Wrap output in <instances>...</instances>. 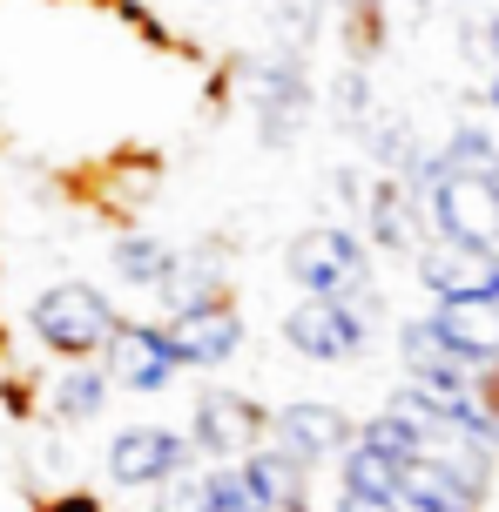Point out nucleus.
Wrapping results in <instances>:
<instances>
[{"label": "nucleus", "instance_id": "1", "mask_svg": "<svg viewBox=\"0 0 499 512\" xmlns=\"http://www.w3.org/2000/svg\"><path fill=\"white\" fill-rule=\"evenodd\" d=\"M284 270L304 297H344V304H365L378 310V250L365 243L358 223L344 216H324L304 236H290Z\"/></svg>", "mask_w": 499, "mask_h": 512}, {"label": "nucleus", "instance_id": "2", "mask_svg": "<svg viewBox=\"0 0 499 512\" xmlns=\"http://www.w3.org/2000/svg\"><path fill=\"white\" fill-rule=\"evenodd\" d=\"M122 324V310L108 304L95 283L81 277H61V283H41L34 297H27V337L48 351V358H102L108 337Z\"/></svg>", "mask_w": 499, "mask_h": 512}, {"label": "nucleus", "instance_id": "3", "mask_svg": "<svg viewBox=\"0 0 499 512\" xmlns=\"http://www.w3.org/2000/svg\"><path fill=\"white\" fill-rule=\"evenodd\" d=\"M277 337H284L290 358L304 364H358L378 344V310L344 304V297H297L277 317Z\"/></svg>", "mask_w": 499, "mask_h": 512}, {"label": "nucleus", "instance_id": "4", "mask_svg": "<svg viewBox=\"0 0 499 512\" xmlns=\"http://www.w3.org/2000/svg\"><path fill=\"white\" fill-rule=\"evenodd\" d=\"M243 95H250L263 149H290V142L311 128V108H317L304 48H277V54H263V61H250V68H243Z\"/></svg>", "mask_w": 499, "mask_h": 512}, {"label": "nucleus", "instance_id": "5", "mask_svg": "<svg viewBox=\"0 0 499 512\" xmlns=\"http://www.w3.org/2000/svg\"><path fill=\"white\" fill-rule=\"evenodd\" d=\"M183 465H196L189 425L142 418V425H122V432L102 445V472H108V486H122V492H156L162 479H176Z\"/></svg>", "mask_w": 499, "mask_h": 512}, {"label": "nucleus", "instance_id": "6", "mask_svg": "<svg viewBox=\"0 0 499 512\" xmlns=\"http://www.w3.org/2000/svg\"><path fill=\"white\" fill-rule=\"evenodd\" d=\"M425 223L446 243L499 250V169H446L425 196Z\"/></svg>", "mask_w": 499, "mask_h": 512}, {"label": "nucleus", "instance_id": "7", "mask_svg": "<svg viewBox=\"0 0 499 512\" xmlns=\"http://www.w3.org/2000/svg\"><path fill=\"white\" fill-rule=\"evenodd\" d=\"M270 438V405H257L250 391H196V411H189V445L203 465L243 459Z\"/></svg>", "mask_w": 499, "mask_h": 512}, {"label": "nucleus", "instance_id": "8", "mask_svg": "<svg viewBox=\"0 0 499 512\" xmlns=\"http://www.w3.org/2000/svg\"><path fill=\"white\" fill-rule=\"evenodd\" d=\"M102 364H108V378H115V391H135V398H162L169 384L183 378V358H176L162 317H122Z\"/></svg>", "mask_w": 499, "mask_h": 512}, {"label": "nucleus", "instance_id": "9", "mask_svg": "<svg viewBox=\"0 0 499 512\" xmlns=\"http://www.w3.org/2000/svg\"><path fill=\"white\" fill-rule=\"evenodd\" d=\"M358 438V418L331 398H284V405H270V445H284L290 459L317 465H338L344 445Z\"/></svg>", "mask_w": 499, "mask_h": 512}, {"label": "nucleus", "instance_id": "10", "mask_svg": "<svg viewBox=\"0 0 499 512\" xmlns=\"http://www.w3.org/2000/svg\"><path fill=\"white\" fill-rule=\"evenodd\" d=\"M169 324V344H176V358L183 371H223V364H237L243 351V310L230 297H210V304H189L176 317H162Z\"/></svg>", "mask_w": 499, "mask_h": 512}, {"label": "nucleus", "instance_id": "11", "mask_svg": "<svg viewBox=\"0 0 499 512\" xmlns=\"http://www.w3.org/2000/svg\"><path fill=\"white\" fill-rule=\"evenodd\" d=\"M412 283L425 297H499V250L425 236L419 256H412Z\"/></svg>", "mask_w": 499, "mask_h": 512}, {"label": "nucleus", "instance_id": "12", "mask_svg": "<svg viewBox=\"0 0 499 512\" xmlns=\"http://www.w3.org/2000/svg\"><path fill=\"white\" fill-rule=\"evenodd\" d=\"M358 230H365V243L378 256H419V243L432 236V223H425V209H419V196L405 189L398 176H371V189H365V209H358Z\"/></svg>", "mask_w": 499, "mask_h": 512}, {"label": "nucleus", "instance_id": "13", "mask_svg": "<svg viewBox=\"0 0 499 512\" xmlns=\"http://www.w3.org/2000/svg\"><path fill=\"white\" fill-rule=\"evenodd\" d=\"M425 317H432V331L446 337L459 358L499 371V297H432Z\"/></svg>", "mask_w": 499, "mask_h": 512}, {"label": "nucleus", "instance_id": "14", "mask_svg": "<svg viewBox=\"0 0 499 512\" xmlns=\"http://www.w3.org/2000/svg\"><path fill=\"white\" fill-rule=\"evenodd\" d=\"M176 263H183V250H176L169 236H156V230H115L108 236V270H115L122 290L162 297V283L176 277Z\"/></svg>", "mask_w": 499, "mask_h": 512}, {"label": "nucleus", "instance_id": "15", "mask_svg": "<svg viewBox=\"0 0 499 512\" xmlns=\"http://www.w3.org/2000/svg\"><path fill=\"white\" fill-rule=\"evenodd\" d=\"M108 398H115V378H108L102 358H68L61 371L48 378V418L54 425H88V418H102Z\"/></svg>", "mask_w": 499, "mask_h": 512}, {"label": "nucleus", "instance_id": "16", "mask_svg": "<svg viewBox=\"0 0 499 512\" xmlns=\"http://www.w3.org/2000/svg\"><path fill=\"white\" fill-rule=\"evenodd\" d=\"M243 472H250V486L270 512H311V465L290 459L284 445L263 438L257 452H243Z\"/></svg>", "mask_w": 499, "mask_h": 512}, {"label": "nucleus", "instance_id": "17", "mask_svg": "<svg viewBox=\"0 0 499 512\" xmlns=\"http://www.w3.org/2000/svg\"><path fill=\"white\" fill-rule=\"evenodd\" d=\"M351 135L365 142V155H371V169H378V176H405V169L425 155V135L412 128V115H398V108H371Z\"/></svg>", "mask_w": 499, "mask_h": 512}, {"label": "nucleus", "instance_id": "18", "mask_svg": "<svg viewBox=\"0 0 499 512\" xmlns=\"http://www.w3.org/2000/svg\"><path fill=\"white\" fill-rule=\"evenodd\" d=\"M338 492H365V499H398L405 492V465L392 452H378L365 438H351L338 459Z\"/></svg>", "mask_w": 499, "mask_h": 512}, {"label": "nucleus", "instance_id": "19", "mask_svg": "<svg viewBox=\"0 0 499 512\" xmlns=\"http://www.w3.org/2000/svg\"><path fill=\"white\" fill-rule=\"evenodd\" d=\"M432 149L446 155V169H499V122L493 115H459V122H446V135Z\"/></svg>", "mask_w": 499, "mask_h": 512}, {"label": "nucleus", "instance_id": "20", "mask_svg": "<svg viewBox=\"0 0 499 512\" xmlns=\"http://www.w3.org/2000/svg\"><path fill=\"white\" fill-rule=\"evenodd\" d=\"M149 512H216L210 465L196 459V465H183L176 479H162V486H156V506H149Z\"/></svg>", "mask_w": 499, "mask_h": 512}, {"label": "nucleus", "instance_id": "21", "mask_svg": "<svg viewBox=\"0 0 499 512\" xmlns=\"http://www.w3.org/2000/svg\"><path fill=\"white\" fill-rule=\"evenodd\" d=\"M210 492H216V512H270L257 499V486H250V472H243V459H223L210 465Z\"/></svg>", "mask_w": 499, "mask_h": 512}, {"label": "nucleus", "instance_id": "22", "mask_svg": "<svg viewBox=\"0 0 499 512\" xmlns=\"http://www.w3.org/2000/svg\"><path fill=\"white\" fill-rule=\"evenodd\" d=\"M331 512H405V499H365V492H338Z\"/></svg>", "mask_w": 499, "mask_h": 512}, {"label": "nucleus", "instance_id": "23", "mask_svg": "<svg viewBox=\"0 0 499 512\" xmlns=\"http://www.w3.org/2000/svg\"><path fill=\"white\" fill-rule=\"evenodd\" d=\"M479 61H486V68H499V7L479 21Z\"/></svg>", "mask_w": 499, "mask_h": 512}, {"label": "nucleus", "instance_id": "24", "mask_svg": "<svg viewBox=\"0 0 499 512\" xmlns=\"http://www.w3.org/2000/svg\"><path fill=\"white\" fill-rule=\"evenodd\" d=\"M41 512H102V506H95V492H68V499H48Z\"/></svg>", "mask_w": 499, "mask_h": 512}, {"label": "nucleus", "instance_id": "25", "mask_svg": "<svg viewBox=\"0 0 499 512\" xmlns=\"http://www.w3.org/2000/svg\"><path fill=\"white\" fill-rule=\"evenodd\" d=\"M486 115H493V122H499V68H493V75H486Z\"/></svg>", "mask_w": 499, "mask_h": 512}, {"label": "nucleus", "instance_id": "26", "mask_svg": "<svg viewBox=\"0 0 499 512\" xmlns=\"http://www.w3.org/2000/svg\"><path fill=\"white\" fill-rule=\"evenodd\" d=\"M405 7H419V14H425V7H439V0H405Z\"/></svg>", "mask_w": 499, "mask_h": 512}, {"label": "nucleus", "instance_id": "27", "mask_svg": "<svg viewBox=\"0 0 499 512\" xmlns=\"http://www.w3.org/2000/svg\"><path fill=\"white\" fill-rule=\"evenodd\" d=\"M446 512H486V506H446Z\"/></svg>", "mask_w": 499, "mask_h": 512}, {"label": "nucleus", "instance_id": "28", "mask_svg": "<svg viewBox=\"0 0 499 512\" xmlns=\"http://www.w3.org/2000/svg\"><path fill=\"white\" fill-rule=\"evenodd\" d=\"M446 7H479V0H446Z\"/></svg>", "mask_w": 499, "mask_h": 512}]
</instances>
